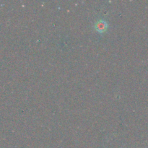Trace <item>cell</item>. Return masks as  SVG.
Masks as SVG:
<instances>
[{
	"label": "cell",
	"instance_id": "obj_1",
	"mask_svg": "<svg viewBox=\"0 0 148 148\" xmlns=\"http://www.w3.org/2000/svg\"><path fill=\"white\" fill-rule=\"evenodd\" d=\"M108 28V23L103 20H98L95 23V29L98 33H104Z\"/></svg>",
	"mask_w": 148,
	"mask_h": 148
}]
</instances>
